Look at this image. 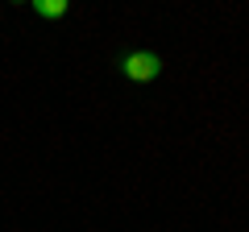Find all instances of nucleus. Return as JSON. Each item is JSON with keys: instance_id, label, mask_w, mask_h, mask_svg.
I'll list each match as a JSON object with an SVG mask.
<instances>
[{"instance_id": "1", "label": "nucleus", "mask_w": 249, "mask_h": 232, "mask_svg": "<svg viewBox=\"0 0 249 232\" xmlns=\"http://www.w3.org/2000/svg\"><path fill=\"white\" fill-rule=\"evenodd\" d=\"M124 75L133 83H150V79H158L162 75V58L158 54H150V50H133V54H124Z\"/></svg>"}, {"instance_id": "2", "label": "nucleus", "mask_w": 249, "mask_h": 232, "mask_svg": "<svg viewBox=\"0 0 249 232\" xmlns=\"http://www.w3.org/2000/svg\"><path fill=\"white\" fill-rule=\"evenodd\" d=\"M34 13L37 17H62L67 13V0H34Z\"/></svg>"}]
</instances>
